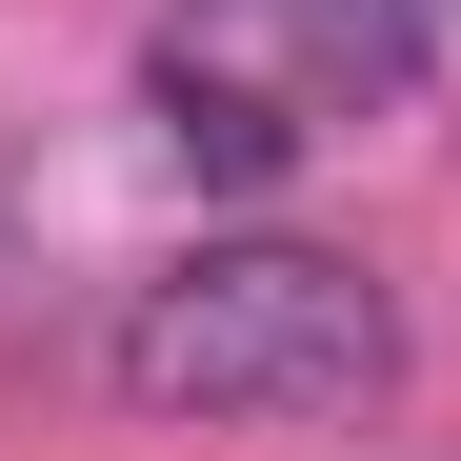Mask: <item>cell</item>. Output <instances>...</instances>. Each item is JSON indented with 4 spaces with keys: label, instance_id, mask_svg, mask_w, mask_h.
Listing matches in <instances>:
<instances>
[{
    "label": "cell",
    "instance_id": "1",
    "mask_svg": "<svg viewBox=\"0 0 461 461\" xmlns=\"http://www.w3.org/2000/svg\"><path fill=\"white\" fill-rule=\"evenodd\" d=\"M101 381L140 421H361L402 381V281L341 241H181L101 321Z\"/></svg>",
    "mask_w": 461,
    "mask_h": 461
},
{
    "label": "cell",
    "instance_id": "2",
    "mask_svg": "<svg viewBox=\"0 0 461 461\" xmlns=\"http://www.w3.org/2000/svg\"><path fill=\"white\" fill-rule=\"evenodd\" d=\"M161 140H181L201 181H281V140H301V121H281V101H241V81H161Z\"/></svg>",
    "mask_w": 461,
    "mask_h": 461
}]
</instances>
